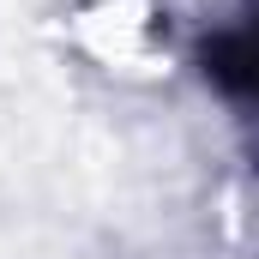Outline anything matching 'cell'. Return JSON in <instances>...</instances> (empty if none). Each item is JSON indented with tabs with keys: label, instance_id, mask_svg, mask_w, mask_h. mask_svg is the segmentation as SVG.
<instances>
[{
	"label": "cell",
	"instance_id": "6da1fadb",
	"mask_svg": "<svg viewBox=\"0 0 259 259\" xmlns=\"http://www.w3.org/2000/svg\"><path fill=\"white\" fill-rule=\"evenodd\" d=\"M199 72L229 103L259 109V0H247L235 18H223L199 36Z\"/></svg>",
	"mask_w": 259,
	"mask_h": 259
}]
</instances>
